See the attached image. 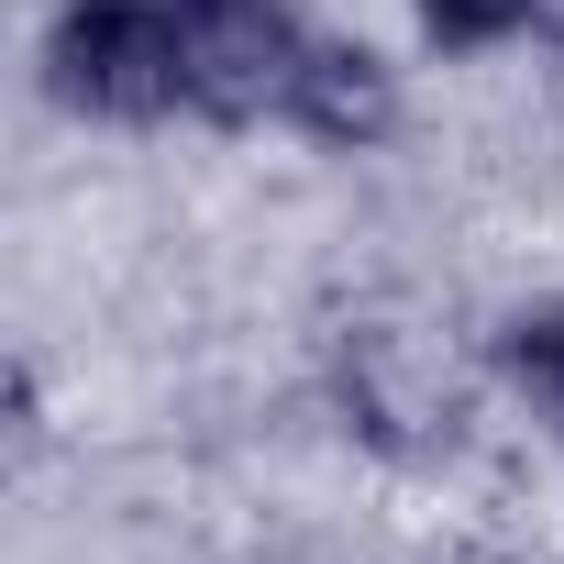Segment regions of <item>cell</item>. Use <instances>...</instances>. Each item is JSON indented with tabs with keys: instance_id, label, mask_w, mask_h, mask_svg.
I'll use <instances>...</instances> for the list:
<instances>
[{
	"instance_id": "obj_5",
	"label": "cell",
	"mask_w": 564,
	"mask_h": 564,
	"mask_svg": "<svg viewBox=\"0 0 564 564\" xmlns=\"http://www.w3.org/2000/svg\"><path fill=\"white\" fill-rule=\"evenodd\" d=\"M498 377L564 432V300H553V311H520V322L498 333Z\"/></svg>"
},
{
	"instance_id": "obj_7",
	"label": "cell",
	"mask_w": 564,
	"mask_h": 564,
	"mask_svg": "<svg viewBox=\"0 0 564 564\" xmlns=\"http://www.w3.org/2000/svg\"><path fill=\"white\" fill-rule=\"evenodd\" d=\"M531 34H542V45L564 56V0H531Z\"/></svg>"
},
{
	"instance_id": "obj_1",
	"label": "cell",
	"mask_w": 564,
	"mask_h": 564,
	"mask_svg": "<svg viewBox=\"0 0 564 564\" xmlns=\"http://www.w3.org/2000/svg\"><path fill=\"white\" fill-rule=\"evenodd\" d=\"M333 410L355 421L366 454H388V465H443V454H465V432H476V355H465L432 311L377 300V311H355V322L333 333Z\"/></svg>"
},
{
	"instance_id": "obj_4",
	"label": "cell",
	"mask_w": 564,
	"mask_h": 564,
	"mask_svg": "<svg viewBox=\"0 0 564 564\" xmlns=\"http://www.w3.org/2000/svg\"><path fill=\"white\" fill-rule=\"evenodd\" d=\"M289 122L311 144H333V155H366V144L399 133V67L377 45H355V34H311L300 89H289Z\"/></svg>"
},
{
	"instance_id": "obj_3",
	"label": "cell",
	"mask_w": 564,
	"mask_h": 564,
	"mask_svg": "<svg viewBox=\"0 0 564 564\" xmlns=\"http://www.w3.org/2000/svg\"><path fill=\"white\" fill-rule=\"evenodd\" d=\"M300 56H311V23L289 0H188L177 12V67L199 122H289Z\"/></svg>"
},
{
	"instance_id": "obj_6",
	"label": "cell",
	"mask_w": 564,
	"mask_h": 564,
	"mask_svg": "<svg viewBox=\"0 0 564 564\" xmlns=\"http://www.w3.org/2000/svg\"><path fill=\"white\" fill-rule=\"evenodd\" d=\"M410 12H421V34H432V45H454V56L531 34V0H410Z\"/></svg>"
},
{
	"instance_id": "obj_8",
	"label": "cell",
	"mask_w": 564,
	"mask_h": 564,
	"mask_svg": "<svg viewBox=\"0 0 564 564\" xmlns=\"http://www.w3.org/2000/svg\"><path fill=\"white\" fill-rule=\"evenodd\" d=\"M133 12H188V0H133Z\"/></svg>"
},
{
	"instance_id": "obj_2",
	"label": "cell",
	"mask_w": 564,
	"mask_h": 564,
	"mask_svg": "<svg viewBox=\"0 0 564 564\" xmlns=\"http://www.w3.org/2000/svg\"><path fill=\"white\" fill-rule=\"evenodd\" d=\"M45 78L67 111L89 122H166L188 111V67H177V12H133V0H67L45 34Z\"/></svg>"
}]
</instances>
